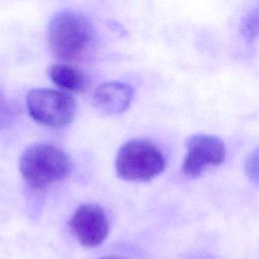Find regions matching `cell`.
Masks as SVG:
<instances>
[{
    "label": "cell",
    "mask_w": 259,
    "mask_h": 259,
    "mask_svg": "<svg viewBox=\"0 0 259 259\" xmlns=\"http://www.w3.org/2000/svg\"><path fill=\"white\" fill-rule=\"evenodd\" d=\"M12 118V108L10 102L0 90V128L7 125Z\"/></svg>",
    "instance_id": "cell-11"
},
{
    "label": "cell",
    "mask_w": 259,
    "mask_h": 259,
    "mask_svg": "<svg viewBox=\"0 0 259 259\" xmlns=\"http://www.w3.org/2000/svg\"><path fill=\"white\" fill-rule=\"evenodd\" d=\"M225 158L226 148L220 138L207 134H196L186 143L182 172L189 178H196L209 167L221 165Z\"/></svg>",
    "instance_id": "cell-5"
},
{
    "label": "cell",
    "mask_w": 259,
    "mask_h": 259,
    "mask_svg": "<svg viewBox=\"0 0 259 259\" xmlns=\"http://www.w3.org/2000/svg\"><path fill=\"white\" fill-rule=\"evenodd\" d=\"M71 169L70 157L62 149L47 143L30 145L19 159V171L23 180L35 189L65 179Z\"/></svg>",
    "instance_id": "cell-2"
},
{
    "label": "cell",
    "mask_w": 259,
    "mask_h": 259,
    "mask_svg": "<svg viewBox=\"0 0 259 259\" xmlns=\"http://www.w3.org/2000/svg\"><path fill=\"white\" fill-rule=\"evenodd\" d=\"M25 102L30 117L46 126H66L72 122L76 112V103L71 95L49 88L29 90Z\"/></svg>",
    "instance_id": "cell-4"
},
{
    "label": "cell",
    "mask_w": 259,
    "mask_h": 259,
    "mask_svg": "<svg viewBox=\"0 0 259 259\" xmlns=\"http://www.w3.org/2000/svg\"><path fill=\"white\" fill-rule=\"evenodd\" d=\"M48 75L55 85L66 91L82 93L89 86V81L85 73L68 64H52L48 68Z\"/></svg>",
    "instance_id": "cell-8"
},
{
    "label": "cell",
    "mask_w": 259,
    "mask_h": 259,
    "mask_svg": "<svg viewBox=\"0 0 259 259\" xmlns=\"http://www.w3.org/2000/svg\"><path fill=\"white\" fill-rule=\"evenodd\" d=\"M52 54L61 61H79L89 56L96 46V31L84 14L63 10L56 13L48 27Z\"/></svg>",
    "instance_id": "cell-1"
},
{
    "label": "cell",
    "mask_w": 259,
    "mask_h": 259,
    "mask_svg": "<svg viewBox=\"0 0 259 259\" xmlns=\"http://www.w3.org/2000/svg\"><path fill=\"white\" fill-rule=\"evenodd\" d=\"M99 259H125V258L118 257V256H107V257H102V258H99Z\"/></svg>",
    "instance_id": "cell-12"
},
{
    "label": "cell",
    "mask_w": 259,
    "mask_h": 259,
    "mask_svg": "<svg viewBox=\"0 0 259 259\" xmlns=\"http://www.w3.org/2000/svg\"><path fill=\"white\" fill-rule=\"evenodd\" d=\"M134 95V88L126 83L105 82L95 89L93 104L100 112L115 115L122 113L131 106Z\"/></svg>",
    "instance_id": "cell-7"
},
{
    "label": "cell",
    "mask_w": 259,
    "mask_h": 259,
    "mask_svg": "<svg viewBox=\"0 0 259 259\" xmlns=\"http://www.w3.org/2000/svg\"><path fill=\"white\" fill-rule=\"evenodd\" d=\"M165 166V157L160 149L142 139L124 143L115 157L116 173L126 181L152 180L164 171Z\"/></svg>",
    "instance_id": "cell-3"
},
{
    "label": "cell",
    "mask_w": 259,
    "mask_h": 259,
    "mask_svg": "<svg viewBox=\"0 0 259 259\" xmlns=\"http://www.w3.org/2000/svg\"><path fill=\"white\" fill-rule=\"evenodd\" d=\"M241 32L249 41H253L256 38L258 32V12L256 9L249 11L242 19Z\"/></svg>",
    "instance_id": "cell-9"
},
{
    "label": "cell",
    "mask_w": 259,
    "mask_h": 259,
    "mask_svg": "<svg viewBox=\"0 0 259 259\" xmlns=\"http://www.w3.org/2000/svg\"><path fill=\"white\" fill-rule=\"evenodd\" d=\"M69 226L77 241L87 248L103 243L109 233L107 215L96 203L81 204L73 213Z\"/></svg>",
    "instance_id": "cell-6"
},
{
    "label": "cell",
    "mask_w": 259,
    "mask_h": 259,
    "mask_svg": "<svg viewBox=\"0 0 259 259\" xmlns=\"http://www.w3.org/2000/svg\"><path fill=\"white\" fill-rule=\"evenodd\" d=\"M245 171L250 180L257 183L258 181V153L257 150L250 153L245 162Z\"/></svg>",
    "instance_id": "cell-10"
}]
</instances>
